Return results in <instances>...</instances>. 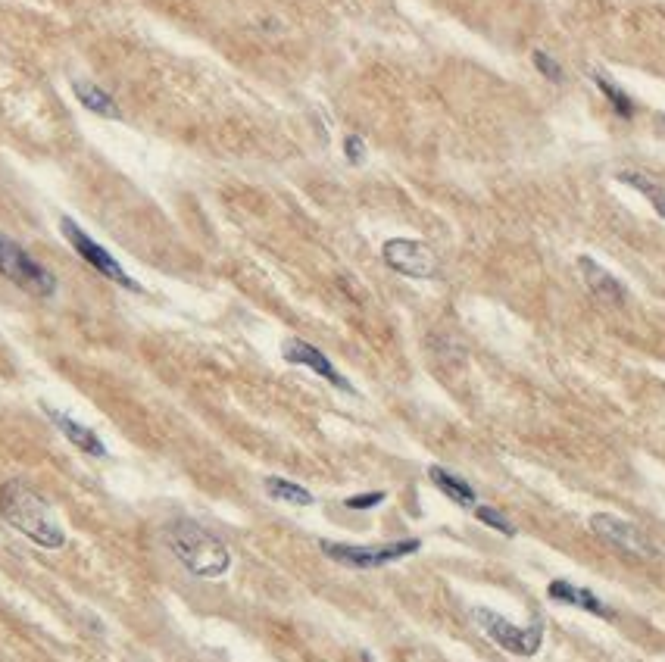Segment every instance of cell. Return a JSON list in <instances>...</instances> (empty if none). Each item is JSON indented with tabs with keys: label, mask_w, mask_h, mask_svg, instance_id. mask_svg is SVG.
Here are the masks:
<instances>
[{
	"label": "cell",
	"mask_w": 665,
	"mask_h": 662,
	"mask_svg": "<svg viewBox=\"0 0 665 662\" xmlns=\"http://www.w3.org/2000/svg\"><path fill=\"white\" fill-rule=\"evenodd\" d=\"M0 519L44 550H60L66 544V531L57 522L54 509L29 485H19V481H10V485L0 488Z\"/></svg>",
	"instance_id": "1"
},
{
	"label": "cell",
	"mask_w": 665,
	"mask_h": 662,
	"mask_svg": "<svg viewBox=\"0 0 665 662\" xmlns=\"http://www.w3.org/2000/svg\"><path fill=\"white\" fill-rule=\"evenodd\" d=\"M166 544L191 575L197 578H222L232 569V553L213 531L191 519H178L166 528Z\"/></svg>",
	"instance_id": "2"
},
{
	"label": "cell",
	"mask_w": 665,
	"mask_h": 662,
	"mask_svg": "<svg viewBox=\"0 0 665 662\" xmlns=\"http://www.w3.org/2000/svg\"><path fill=\"white\" fill-rule=\"evenodd\" d=\"M472 622L488 634V641H494L500 650L513 653V656H522V659H531L541 653L544 647V619L534 616L528 625H513L509 619H503L494 609H484V606H475L472 609Z\"/></svg>",
	"instance_id": "3"
},
{
	"label": "cell",
	"mask_w": 665,
	"mask_h": 662,
	"mask_svg": "<svg viewBox=\"0 0 665 662\" xmlns=\"http://www.w3.org/2000/svg\"><path fill=\"white\" fill-rule=\"evenodd\" d=\"M0 275L32 297H54L57 291V278L50 275L32 253H25L16 241L4 235H0Z\"/></svg>",
	"instance_id": "4"
},
{
	"label": "cell",
	"mask_w": 665,
	"mask_h": 662,
	"mask_svg": "<svg viewBox=\"0 0 665 662\" xmlns=\"http://www.w3.org/2000/svg\"><path fill=\"white\" fill-rule=\"evenodd\" d=\"M322 553L331 559V563H341L347 569H381L391 566L403 556H413L422 550V541L406 538V541H394L385 547H360V544H335V541H322L319 544Z\"/></svg>",
	"instance_id": "5"
},
{
	"label": "cell",
	"mask_w": 665,
	"mask_h": 662,
	"mask_svg": "<svg viewBox=\"0 0 665 662\" xmlns=\"http://www.w3.org/2000/svg\"><path fill=\"white\" fill-rule=\"evenodd\" d=\"M60 232H63V238L72 244V250L79 253V257H82L94 272H100L104 278H110V282L129 288V291H141V285L135 282V278H129V272H125V269L116 263L113 253H110L107 247H100L94 238L85 235V228H79L72 219H60Z\"/></svg>",
	"instance_id": "6"
},
{
	"label": "cell",
	"mask_w": 665,
	"mask_h": 662,
	"mask_svg": "<svg viewBox=\"0 0 665 662\" xmlns=\"http://www.w3.org/2000/svg\"><path fill=\"white\" fill-rule=\"evenodd\" d=\"M591 531L603 544H609L612 550H619L625 556H634V559H650L656 556V547L647 534L637 528L634 522H625L612 513H597L591 516Z\"/></svg>",
	"instance_id": "7"
},
{
	"label": "cell",
	"mask_w": 665,
	"mask_h": 662,
	"mask_svg": "<svg viewBox=\"0 0 665 662\" xmlns=\"http://www.w3.org/2000/svg\"><path fill=\"white\" fill-rule=\"evenodd\" d=\"M381 260L403 278H434L438 275V257L422 244L409 238H391L381 247Z\"/></svg>",
	"instance_id": "8"
},
{
	"label": "cell",
	"mask_w": 665,
	"mask_h": 662,
	"mask_svg": "<svg viewBox=\"0 0 665 662\" xmlns=\"http://www.w3.org/2000/svg\"><path fill=\"white\" fill-rule=\"evenodd\" d=\"M281 356L291 363V366H303V369H313L319 378H325L328 385H335L338 391H347V394H353V385L350 381L335 369V363L328 360V356L319 350V347H313V344H306V341H300V338H291V341H285V347H281Z\"/></svg>",
	"instance_id": "9"
},
{
	"label": "cell",
	"mask_w": 665,
	"mask_h": 662,
	"mask_svg": "<svg viewBox=\"0 0 665 662\" xmlns=\"http://www.w3.org/2000/svg\"><path fill=\"white\" fill-rule=\"evenodd\" d=\"M578 272H581V278H584L587 291H591L597 300L609 303V307H625L628 288H625L612 272H606L594 257H578Z\"/></svg>",
	"instance_id": "10"
},
{
	"label": "cell",
	"mask_w": 665,
	"mask_h": 662,
	"mask_svg": "<svg viewBox=\"0 0 665 662\" xmlns=\"http://www.w3.org/2000/svg\"><path fill=\"white\" fill-rule=\"evenodd\" d=\"M547 597L556 600V603H566V606H578L584 613L591 616H600V619H612V609L591 591V588H578V584L566 581V578H556L547 584Z\"/></svg>",
	"instance_id": "11"
},
{
	"label": "cell",
	"mask_w": 665,
	"mask_h": 662,
	"mask_svg": "<svg viewBox=\"0 0 665 662\" xmlns=\"http://www.w3.org/2000/svg\"><path fill=\"white\" fill-rule=\"evenodd\" d=\"M44 413H47L50 419H54V425L63 431L66 441L75 444L82 453H88V456H107L104 441H100L91 428H85L82 422H75V419H69V416H63V413H57V410H50V406H44Z\"/></svg>",
	"instance_id": "12"
},
{
	"label": "cell",
	"mask_w": 665,
	"mask_h": 662,
	"mask_svg": "<svg viewBox=\"0 0 665 662\" xmlns=\"http://www.w3.org/2000/svg\"><path fill=\"white\" fill-rule=\"evenodd\" d=\"M616 182H622V185L634 188L637 194H644V197H647V203H650V207L656 210V216H659V219H665V188L656 182V178H650L647 172L622 169V172H616Z\"/></svg>",
	"instance_id": "13"
},
{
	"label": "cell",
	"mask_w": 665,
	"mask_h": 662,
	"mask_svg": "<svg viewBox=\"0 0 665 662\" xmlns=\"http://www.w3.org/2000/svg\"><path fill=\"white\" fill-rule=\"evenodd\" d=\"M72 91H75L79 104H82L88 113L104 116V119H122V110L116 107V100H113L104 88H97V85H91V82H75Z\"/></svg>",
	"instance_id": "14"
},
{
	"label": "cell",
	"mask_w": 665,
	"mask_h": 662,
	"mask_svg": "<svg viewBox=\"0 0 665 662\" xmlns=\"http://www.w3.org/2000/svg\"><path fill=\"white\" fill-rule=\"evenodd\" d=\"M428 478H431L434 485H438V491H441L444 497H450L453 503L466 506V509H475V488L469 485V481L456 478L453 472H447V469H441V466H431V469H428Z\"/></svg>",
	"instance_id": "15"
},
{
	"label": "cell",
	"mask_w": 665,
	"mask_h": 662,
	"mask_svg": "<svg viewBox=\"0 0 665 662\" xmlns=\"http://www.w3.org/2000/svg\"><path fill=\"white\" fill-rule=\"evenodd\" d=\"M266 494L272 500H281V503H291V506H313V494L306 491L297 481H288V478H278V475H269L266 478Z\"/></svg>",
	"instance_id": "16"
},
{
	"label": "cell",
	"mask_w": 665,
	"mask_h": 662,
	"mask_svg": "<svg viewBox=\"0 0 665 662\" xmlns=\"http://www.w3.org/2000/svg\"><path fill=\"white\" fill-rule=\"evenodd\" d=\"M594 85L600 88V94L606 97V104L612 107V113H616L619 119H634V113H637V107H634V100L616 85V82H609L606 75H600V72H594Z\"/></svg>",
	"instance_id": "17"
},
{
	"label": "cell",
	"mask_w": 665,
	"mask_h": 662,
	"mask_svg": "<svg viewBox=\"0 0 665 662\" xmlns=\"http://www.w3.org/2000/svg\"><path fill=\"white\" fill-rule=\"evenodd\" d=\"M475 519H478L481 525H488V528L506 534V538H516V525L509 522L497 506H475Z\"/></svg>",
	"instance_id": "18"
},
{
	"label": "cell",
	"mask_w": 665,
	"mask_h": 662,
	"mask_svg": "<svg viewBox=\"0 0 665 662\" xmlns=\"http://www.w3.org/2000/svg\"><path fill=\"white\" fill-rule=\"evenodd\" d=\"M531 63H534V69L541 72L550 85H559L562 79H566V72H562V66L547 54V50H534V54H531Z\"/></svg>",
	"instance_id": "19"
},
{
	"label": "cell",
	"mask_w": 665,
	"mask_h": 662,
	"mask_svg": "<svg viewBox=\"0 0 665 662\" xmlns=\"http://www.w3.org/2000/svg\"><path fill=\"white\" fill-rule=\"evenodd\" d=\"M385 491H372V494H353V497H347L344 500V506L347 509H356V513H366V509H375V506H381L385 503Z\"/></svg>",
	"instance_id": "20"
},
{
	"label": "cell",
	"mask_w": 665,
	"mask_h": 662,
	"mask_svg": "<svg viewBox=\"0 0 665 662\" xmlns=\"http://www.w3.org/2000/svg\"><path fill=\"white\" fill-rule=\"evenodd\" d=\"M344 157H347L350 166H363V160H366V141H363L360 135H347V138H344Z\"/></svg>",
	"instance_id": "21"
}]
</instances>
